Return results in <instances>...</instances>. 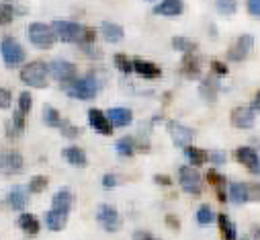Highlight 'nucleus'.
<instances>
[{"mask_svg": "<svg viewBox=\"0 0 260 240\" xmlns=\"http://www.w3.org/2000/svg\"><path fill=\"white\" fill-rule=\"evenodd\" d=\"M96 220H99V224H101L107 232H117V230L121 228V216H119V212H117L113 205H109V203H101V205L96 207Z\"/></svg>", "mask_w": 260, "mask_h": 240, "instance_id": "7", "label": "nucleus"}, {"mask_svg": "<svg viewBox=\"0 0 260 240\" xmlns=\"http://www.w3.org/2000/svg\"><path fill=\"white\" fill-rule=\"evenodd\" d=\"M217 222H219V230H221V238L223 240H238V228L225 214H219Z\"/></svg>", "mask_w": 260, "mask_h": 240, "instance_id": "23", "label": "nucleus"}, {"mask_svg": "<svg viewBox=\"0 0 260 240\" xmlns=\"http://www.w3.org/2000/svg\"><path fill=\"white\" fill-rule=\"evenodd\" d=\"M31 105H33V97L25 91V93H21V97H19V109L27 115L29 113V109H31Z\"/></svg>", "mask_w": 260, "mask_h": 240, "instance_id": "37", "label": "nucleus"}, {"mask_svg": "<svg viewBox=\"0 0 260 240\" xmlns=\"http://www.w3.org/2000/svg\"><path fill=\"white\" fill-rule=\"evenodd\" d=\"M184 152H186V158L190 160V164H203L207 158H209V154L207 152H203L201 148H194V146H186L184 148Z\"/></svg>", "mask_w": 260, "mask_h": 240, "instance_id": "30", "label": "nucleus"}, {"mask_svg": "<svg viewBox=\"0 0 260 240\" xmlns=\"http://www.w3.org/2000/svg\"><path fill=\"white\" fill-rule=\"evenodd\" d=\"M211 68H213V72H215V74H219V76L228 74V68H225L221 62H217V59H213V62H211Z\"/></svg>", "mask_w": 260, "mask_h": 240, "instance_id": "45", "label": "nucleus"}, {"mask_svg": "<svg viewBox=\"0 0 260 240\" xmlns=\"http://www.w3.org/2000/svg\"><path fill=\"white\" fill-rule=\"evenodd\" d=\"M172 47L178 49V51H184V53H190L197 49V43L186 39V37H172Z\"/></svg>", "mask_w": 260, "mask_h": 240, "instance_id": "32", "label": "nucleus"}, {"mask_svg": "<svg viewBox=\"0 0 260 240\" xmlns=\"http://www.w3.org/2000/svg\"><path fill=\"white\" fill-rule=\"evenodd\" d=\"M113 62H115V66L121 70V72H125V74H129L134 70V62L132 59H129L125 53H117L115 57H113Z\"/></svg>", "mask_w": 260, "mask_h": 240, "instance_id": "33", "label": "nucleus"}, {"mask_svg": "<svg viewBox=\"0 0 260 240\" xmlns=\"http://www.w3.org/2000/svg\"><path fill=\"white\" fill-rule=\"evenodd\" d=\"M182 72L188 78H197L201 74V62H199V57L194 55V51L184 55V59H182Z\"/></svg>", "mask_w": 260, "mask_h": 240, "instance_id": "18", "label": "nucleus"}, {"mask_svg": "<svg viewBox=\"0 0 260 240\" xmlns=\"http://www.w3.org/2000/svg\"><path fill=\"white\" fill-rule=\"evenodd\" d=\"M209 160H211L213 164H223V162H225V154H223V152H211V154H209Z\"/></svg>", "mask_w": 260, "mask_h": 240, "instance_id": "46", "label": "nucleus"}, {"mask_svg": "<svg viewBox=\"0 0 260 240\" xmlns=\"http://www.w3.org/2000/svg\"><path fill=\"white\" fill-rule=\"evenodd\" d=\"M207 181H209V185H213L215 189H217V199L219 201H225L228 197H225V193H223V185H225V178L217 172V170H207Z\"/></svg>", "mask_w": 260, "mask_h": 240, "instance_id": "26", "label": "nucleus"}, {"mask_svg": "<svg viewBox=\"0 0 260 240\" xmlns=\"http://www.w3.org/2000/svg\"><path fill=\"white\" fill-rule=\"evenodd\" d=\"M254 47V37L252 35H240L228 49V59H232V62H242V59H246L250 55Z\"/></svg>", "mask_w": 260, "mask_h": 240, "instance_id": "8", "label": "nucleus"}, {"mask_svg": "<svg viewBox=\"0 0 260 240\" xmlns=\"http://www.w3.org/2000/svg\"><path fill=\"white\" fill-rule=\"evenodd\" d=\"M0 107L3 109L11 107V91L9 88H0Z\"/></svg>", "mask_w": 260, "mask_h": 240, "instance_id": "41", "label": "nucleus"}, {"mask_svg": "<svg viewBox=\"0 0 260 240\" xmlns=\"http://www.w3.org/2000/svg\"><path fill=\"white\" fill-rule=\"evenodd\" d=\"M51 27L55 29L57 37L61 41H68V43H80V45H88L94 41V29L90 27H84L80 23H74V21H53Z\"/></svg>", "mask_w": 260, "mask_h": 240, "instance_id": "1", "label": "nucleus"}, {"mask_svg": "<svg viewBox=\"0 0 260 240\" xmlns=\"http://www.w3.org/2000/svg\"><path fill=\"white\" fill-rule=\"evenodd\" d=\"M232 124L240 130H250L254 126V109L252 107H236L232 111Z\"/></svg>", "mask_w": 260, "mask_h": 240, "instance_id": "13", "label": "nucleus"}, {"mask_svg": "<svg viewBox=\"0 0 260 240\" xmlns=\"http://www.w3.org/2000/svg\"><path fill=\"white\" fill-rule=\"evenodd\" d=\"M59 128H61V134L66 136V138H76V136L80 134V130H78V128H74V126H72V124H68V122H61V126H59Z\"/></svg>", "mask_w": 260, "mask_h": 240, "instance_id": "39", "label": "nucleus"}, {"mask_svg": "<svg viewBox=\"0 0 260 240\" xmlns=\"http://www.w3.org/2000/svg\"><path fill=\"white\" fill-rule=\"evenodd\" d=\"M119 185V176L117 174H105L103 176V187H117Z\"/></svg>", "mask_w": 260, "mask_h": 240, "instance_id": "43", "label": "nucleus"}, {"mask_svg": "<svg viewBox=\"0 0 260 240\" xmlns=\"http://www.w3.org/2000/svg\"><path fill=\"white\" fill-rule=\"evenodd\" d=\"M101 31H103V37L109 41V43H119L121 39H123V27H119V25H115V23H103V27H101Z\"/></svg>", "mask_w": 260, "mask_h": 240, "instance_id": "25", "label": "nucleus"}, {"mask_svg": "<svg viewBox=\"0 0 260 240\" xmlns=\"http://www.w3.org/2000/svg\"><path fill=\"white\" fill-rule=\"evenodd\" d=\"M109 119L113 122V126H117V128H125V126H129L134 122V113H132V109H125V107H113V109H109Z\"/></svg>", "mask_w": 260, "mask_h": 240, "instance_id": "16", "label": "nucleus"}, {"mask_svg": "<svg viewBox=\"0 0 260 240\" xmlns=\"http://www.w3.org/2000/svg\"><path fill=\"white\" fill-rule=\"evenodd\" d=\"M47 72H49V66H45L43 62H29L21 70V80L33 88H45L47 86Z\"/></svg>", "mask_w": 260, "mask_h": 240, "instance_id": "3", "label": "nucleus"}, {"mask_svg": "<svg viewBox=\"0 0 260 240\" xmlns=\"http://www.w3.org/2000/svg\"><path fill=\"white\" fill-rule=\"evenodd\" d=\"M3 3H13V0H3Z\"/></svg>", "mask_w": 260, "mask_h": 240, "instance_id": "52", "label": "nucleus"}, {"mask_svg": "<svg viewBox=\"0 0 260 240\" xmlns=\"http://www.w3.org/2000/svg\"><path fill=\"white\" fill-rule=\"evenodd\" d=\"M230 199L234 201V203H246V201H250V193H248V183H232L230 185Z\"/></svg>", "mask_w": 260, "mask_h": 240, "instance_id": "24", "label": "nucleus"}, {"mask_svg": "<svg viewBox=\"0 0 260 240\" xmlns=\"http://www.w3.org/2000/svg\"><path fill=\"white\" fill-rule=\"evenodd\" d=\"M45 187H47V176L37 174V176H33L31 181H29V191L31 193H41Z\"/></svg>", "mask_w": 260, "mask_h": 240, "instance_id": "35", "label": "nucleus"}, {"mask_svg": "<svg viewBox=\"0 0 260 240\" xmlns=\"http://www.w3.org/2000/svg\"><path fill=\"white\" fill-rule=\"evenodd\" d=\"M134 240H158V238H154V236H152V234H148V232L138 230V232L134 234Z\"/></svg>", "mask_w": 260, "mask_h": 240, "instance_id": "47", "label": "nucleus"}, {"mask_svg": "<svg viewBox=\"0 0 260 240\" xmlns=\"http://www.w3.org/2000/svg\"><path fill=\"white\" fill-rule=\"evenodd\" d=\"M13 9L9 7V3H3V19H0V21H3V25H7V23H11L13 21Z\"/></svg>", "mask_w": 260, "mask_h": 240, "instance_id": "42", "label": "nucleus"}, {"mask_svg": "<svg viewBox=\"0 0 260 240\" xmlns=\"http://www.w3.org/2000/svg\"><path fill=\"white\" fill-rule=\"evenodd\" d=\"M215 7H217V11H219V13H223V15H234V13H236V9H238L236 0H217Z\"/></svg>", "mask_w": 260, "mask_h": 240, "instance_id": "36", "label": "nucleus"}, {"mask_svg": "<svg viewBox=\"0 0 260 240\" xmlns=\"http://www.w3.org/2000/svg\"><path fill=\"white\" fill-rule=\"evenodd\" d=\"M13 126H15V130H17L19 134L25 130V113H23L21 109L13 113Z\"/></svg>", "mask_w": 260, "mask_h": 240, "instance_id": "38", "label": "nucleus"}, {"mask_svg": "<svg viewBox=\"0 0 260 240\" xmlns=\"http://www.w3.org/2000/svg\"><path fill=\"white\" fill-rule=\"evenodd\" d=\"M63 158H66L70 164H74V166H78V168H84L86 166V152L82 150V148H76V146H70V148H66L63 150Z\"/></svg>", "mask_w": 260, "mask_h": 240, "instance_id": "22", "label": "nucleus"}, {"mask_svg": "<svg viewBox=\"0 0 260 240\" xmlns=\"http://www.w3.org/2000/svg\"><path fill=\"white\" fill-rule=\"evenodd\" d=\"M254 172H256V174H260V162H258V166L254 168Z\"/></svg>", "mask_w": 260, "mask_h": 240, "instance_id": "51", "label": "nucleus"}, {"mask_svg": "<svg viewBox=\"0 0 260 240\" xmlns=\"http://www.w3.org/2000/svg\"><path fill=\"white\" fill-rule=\"evenodd\" d=\"M168 132H170V138L176 146L180 148H186L190 146V140H192V130H188L186 126L178 124V122H170L168 124Z\"/></svg>", "mask_w": 260, "mask_h": 240, "instance_id": "11", "label": "nucleus"}, {"mask_svg": "<svg viewBox=\"0 0 260 240\" xmlns=\"http://www.w3.org/2000/svg\"><path fill=\"white\" fill-rule=\"evenodd\" d=\"M154 181H156L158 185H170V183H172V178L166 176V174H156V176H154Z\"/></svg>", "mask_w": 260, "mask_h": 240, "instance_id": "48", "label": "nucleus"}, {"mask_svg": "<svg viewBox=\"0 0 260 240\" xmlns=\"http://www.w3.org/2000/svg\"><path fill=\"white\" fill-rule=\"evenodd\" d=\"M101 82L96 80V76L90 72L86 78H76L72 82H68L66 86V95L72 99H80V101H90L96 97Z\"/></svg>", "mask_w": 260, "mask_h": 240, "instance_id": "2", "label": "nucleus"}, {"mask_svg": "<svg viewBox=\"0 0 260 240\" xmlns=\"http://www.w3.org/2000/svg\"><path fill=\"white\" fill-rule=\"evenodd\" d=\"M88 124L94 132L103 134V136H111L113 134V122L109 119L107 113H103L101 109H90L88 111Z\"/></svg>", "mask_w": 260, "mask_h": 240, "instance_id": "10", "label": "nucleus"}, {"mask_svg": "<svg viewBox=\"0 0 260 240\" xmlns=\"http://www.w3.org/2000/svg\"><path fill=\"white\" fill-rule=\"evenodd\" d=\"M19 226L21 230H25L27 234H37L39 232V220L33 216V214H21L19 216Z\"/></svg>", "mask_w": 260, "mask_h": 240, "instance_id": "28", "label": "nucleus"}, {"mask_svg": "<svg viewBox=\"0 0 260 240\" xmlns=\"http://www.w3.org/2000/svg\"><path fill=\"white\" fill-rule=\"evenodd\" d=\"M215 218H217V216L213 214V209H211L209 205H201V207H199V212H197V222H199L201 226L211 224Z\"/></svg>", "mask_w": 260, "mask_h": 240, "instance_id": "34", "label": "nucleus"}, {"mask_svg": "<svg viewBox=\"0 0 260 240\" xmlns=\"http://www.w3.org/2000/svg\"><path fill=\"white\" fill-rule=\"evenodd\" d=\"M248 193H250V199L260 201V183H252V185H248Z\"/></svg>", "mask_w": 260, "mask_h": 240, "instance_id": "44", "label": "nucleus"}, {"mask_svg": "<svg viewBox=\"0 0 260 240\" xmlns=\"http://www.w3.org/2000/svg\"><path fill=\"white\" fill-rule=\"evenodd\" d=\"M134 70L144 78H158L162 74V70L156 64L146 62V59H134Z\"/></svg>", "mask_w": 260, "mask_h": 240, "instance_id": "21", "label": "nucleus"}, {"mask_svg": "<svg viewBox=\"0 0 260 240\" xmlns=\"http://www.w3.org/2000/svg\"><path fill=\"white\" fill-rule=\"evenodd\" d=\"M66 222H68V214H61V212H57V209H51V212L45 214V226H47V230H51V232L63 230Z\"/></svg>", "mask_w": 260, "mask_h": 240, "instance_id": "19", "label": "nucleus"}, {"mask_svg": "<svg viewBox=\"0 0 260 240\" xmlns=\"http://www.w3.org/2000/svg\"><path fill=\"white\" fill-rule=\"evenodd\" d=\"M3 59L9 68L13 66H21L25 62V49L21 47V43L15 37H5L3 39Z\"/></svg>", "mask_w": 260, "mask_h": 240, "instance_id": "6", "label": "nucleus"}, {"mask_svg": "<svg viewBox=\"0 0 260 240\" xmlns=\"http://www.w3.org/2000/svg\"><path fill=\"white\" fill-rule=\"evenodd\" d=\"M43 124L49 126V128H59L61 126V115L57 109H53L51 105H45L43 107Z\"/></svg>", "mask_w": 260, "mask_h": 240, "instance_id": "29", "label": "nucleus"}, {"mask_svg": "<svg viewBox=\"0 0 260 240\" xmlns=\"http://www.w3.org/2000/svg\"><path fill=\"white\" fill-rule=\"evenodd\" d=\"M49 74L57 80V82H72L76 80V66L68 59H53L49 64Z\"/></svg>", "mask_w": 260, "mask_h": 240, "instance_id": "9", "label": "nucleus"}, {"mask_svg": "<svg viewBox=\"0 0 260 240\" xmlns=\"http://www.w3.org/2000/svg\"><path fill=\"white\" fill-rule=\"evenodd\" d=\"M136 140L134 138H129V136H125V138H119L117 140V144H115V150H117V154H121V156H134L136 154Z\"/></svg>", "mask_w": 260, "mask_h": 240, "instance_id": "27", "label": "nucleus"}, {"mask_svg": "<svg viewBox=\"0 0 260 240\" xmlns=\"http://www.w3.org/2000/svg\"><path fill=\"white\" fill-rule=\"evenodd\" d=\"M27 35H29V41L37 47H49V45H53V41L57 37L55 29L45 23H31L27 29Z\"/></svg>", "mask_w": 260, "mask_h": 240, "instance_id": "5", "label": "nucleus"}, {"mask_svg": "<svg viewBox=\"0 0 260 240\" xmlns=\"http://www.w3.org/2000/svg\"><path fill=\"white\" fill-rule=\"evenodd\" d=\"M242 240H248V238H242Z\"/></svg>", "mask_w": 260, "mask_h": 240, "instance_id": "53", "label": "nucleus"}, {"mask_svg": "<svg viewBox=\"0 0 260 240\" xmlns=\"http://www.w3.org/2000/svg\"><path fill=\"white\" fill-rule=\"evenodd\" d=\"M184 11V3L182 0H162L160 5L154 7V15L160 17H178Z\"/></svg>", "mask_w": 260, "mask_h": 240, "instance_id": "14", "label": "nucleus"}, {"mask_svg": "<svg viewBox=\"0 0 260 240\" xmlns=\"http://www.w3.org/2000/svg\"><path fill=\"white\" fill-rule=\"evenodd\" d=\"M178 183H180L182 191H186L190 195H199L201 189H203V176L199 174V170L194 166H180Z\"/></svg>", "mask_w": 260, "mask_h": 240, "instance_id": "4", "label": "nucleus"}, {"mask_svg": "<svg viewBox=\"0 0 260 240\" xmlns=\"http://www.w3.org/2000/svg\"><path fill=\"white\" fill-rule=\"evenodd\" d=\"M236 158L240 160V164L248 166L250 170H254V168L258 166V162H260V158H258L256 150H254V148H250V146H240V148L236 150Z\"/></svg>", "mask_w": 260, "mask_h": 240, "instance_id": "17", "label": "nucleus"}, {"mask_svg": "<svg viewBox=\"0 0 260 240\" xmlns=\"http://www.w3.org/2000/svg\"><path fill=\"white\" fill-rule=\"evenodd\" d=\"M217 91H219V84H217L213 78L203 80V84H201V95H203L205 99H209V101L213 103V101H215V97H217Z\"/></svg>", "mask_w": 260, "mask_h": 240, "instance_id": "31", "label": "nucleus"}, {"mask_svg": "<svg viewBox=\"0 0 260 240\" xmlns=\"http://www.w3.org/2000/svg\"><path fill=\"white\" fill-rule=\"evenodd\" d=\"M246 7H248V13L252 17H258L260 19V0H248Z\"/></svg>", "mask_w": 260, "mask_h": 240, "instance_id": "40", "label": "nucleus"}, {"mask_svg": "<svg viewBox=\"0 0 260 240\" xmlns=\"http://www.w3.org/2000/svg\"><path fill=\"white\" fill-rule=\"evenodd\" d=\"M0 164H3V172L5 174H19V172H23V156L19 154V152H15V150H11V152H3V158H0Z\"/></svg>", "mask_w": 260, "mask_h": 240, "instance_id": "12", "label": "nucleus"}, {"mask_svg": "<svg viewBox=\"0 0 260 240\" xmlns=\"http://www.w3.org/2000/svg\"><path fill=\"white\" fill-rule=\"evenodd\" d=\"M166 222H168L170 226H174V228H180V222H178L176 218H172V216H166Z\"/></svg>", "mask_w": 260, "mask_h": 240, "instance_id": "50", "label": "nucleus"}, {"mask_svg": "<svg viewBox=\"0 0 260 240\" xmlns=\"http://www.w3.org/2000/svg\"><path fill=\"white\" fill-rule=\"evenodd\" d=\"M250 107H252L254 111H260V91H258V93H256V97L252 99V105H250Z\"/></svg>", "mask_w": 260, "mask_h": 240, "instance_id": "49", "label": "nucleus"}, {"mask_svg": "<svg viewBox=\"0 0 260 240\" xmlns=\"http://www.w3.org/2000/svg\"><path fill=\"white\" fill-rule=\"evenodd\" d=\"M72 203H74L72 193H70L68 189H59V191L53 195V199H51V209H57V212H61V214H70Z\"/></svg>", "mask_w": 260, "mask_h": 240, "instance_id": "15", "label": "nucleus"}, {"mask_svg": "<svg viewBox=\"0 0 260 240\" xmlns=\"http://www.w3.org/2000/svg\"><path fill=\"white\" fill-rule=\"evenodd\" d=\"M27 191L23 189V187H15L9 195H7V203L11 205V209H15V212H23L25 209V205H27Z\"/></svg>", "mask_w": 260, "mask_h": 240, "instance_id": "20", "label": "nucleus"}]
</instances>
